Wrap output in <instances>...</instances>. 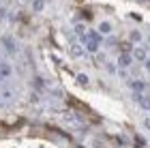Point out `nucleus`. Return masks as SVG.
Masks as SVG:
<instances>
[{"instance_id": "obj_1", "label": "nucleus", "mask_w": 150, "mask_h": 148, "mask_svg": "<svg viewBox=\"0 0 150 148\" xmlns=\"http://www.w3.org/2000/svg\"><path fill=\"white\" fill-rule=\"evenodd\" d=\"M135 101H139L144 110H150V95H135Z\"/></svg>"}, {"instance_id": "obj_2", "label": "nucleus", "mask_w": 150, "mask_h": 148, "mask_svg": "<svg viewBox=\"0 0 150 148\" xmlns=\"http://www.w3.org/2000/svg\"><path fill=\"white\" fill-rule=\"evenodd\" d=\"M2 43H4V47H6V52H9V54H15V52H17V50H15V41H13L11 37H4Z\"/></svg>"}, {"instance_id": "obj_3", "label": "nucleus", "mask_w": 150, "mask_h": 148, "mask_svg": "<svg viewBox=\"0 0 150 148\" xmlns=\"http://www.w3.org/2000/svg\"><path fill=\"white\" fill-rule=\"evenodd\" d=\"M146 86H148L146 82H139V79H137V82L131 84V88L135 90V95H142V92H146Z\"/></svg>"}, {"instance_id": "obj_4", "label": "nucleus", "mask_w": 150, "mask_h": 148, "mask_svg": "<svg viewBox=\"0 0 150 148\" xmlns=\"http://www.w3.org/2000/svg\"><path fill=\"white\" fill-rule=\"evenodd\" d=\"M131 56H129V54H120V58H118V64L122 67V69H125V67H129V64H131Z\"/></svg>"}, {"instance_id": "obj_5", "label": "nucleus", "mask_w": 150, "mask_h": 148, "mask_svg": "<svg viewBox=\"0 0 150 148\" xmlns=\"http://www.w3.org/2000/svg\"><path fill=\"white\" fill-rule=\"evenodd\" d=\"M133 58L146 60V50H144V47H135V50H133Z\"/></svg>"}, {"instance_id": "obj_6", "label": "nucleus", "mask_w": 150, "mask_h": 148, "mask_svg": "<svg viewBox=\"0 0 150 148\" xmlns=\"http://www.w3.org/2000/svg\"><path fill=\"white\" fill-rule=\"evenodd\" d=\"M11 75V67L9 64H0V77H9Z\"/></svg>"}, {"instance_id": "obj_7", "label": "nucleus", "mask_w": 150, "mask_h": 148, "mask_svg": "<svg viewBox=\"0 0 150 148\" xmlns=\"http://www.w3.org/2000/svg\"><path fill=\"white\" fill-rule=\"evenodd\" d=\"M99 30L103 32V35H107V32H112V24H110V22H103V24L99 26Z\"/></svg>"}, {"instance_id": "obj_8", "label": "nucleus", "mask_w": 150, "mask_h": 148, "mask_svg": "<svg viewBox=\"0 0 150 148\" xmlns=\"http://www.w3.org/2000/svg\"><path fill=\"white\" fill-rule=\"evenodd\" d=\"M75 79H77V84H79V86H88V75H84V73H79V75L75 77Z\"/></svg>"}, {"instance_id": "obj_9", "label": "nucleus", "mask_w": 150, "mask_h": 148, "mask_svg": "<svg viewBox=\"0 0 150 148\" xmlns=\"http://www.w3.org/2000/svg\"><path fill=\"white\" fill-rule=\"evenodd\" d=\"M131 41H135V43H139V41H142V32H137V30H133V32H131Z\"/></svg>"}, {"instance_id": "obj_10", "label": "nucleus", "mask_w": 150, "mask_h": 148, "mask_svg": "<svg viewBox=\"0 0 150 148\" xmlns=\"http://www.w3.org/2000/svg\"><path fill=\"white\" fill-rule=\"evenodd\" d=\"M99 50V43L97 41H88V52H97Z\"/></svg>"}, {"instance_id": "obj_11", "label": "nucleus", "mask_w": 150, "mask_h": 148, "mask_svg": "<svg viewBox=\"0 0 150 148\" xmlns=\"http://www.w3.org/2000/svg\"><path fill=\"white\" fill-rule=\"evenodd\" d=\"M71 54H73V56H81V54H84V52H81V47H79V45H73Z\"/></svg>"}, {"instance_id": "obj_12", "label": "nucleus", "mask_w": 150, "mask_h": 148, "mask_svg": "<svg viewBox=\"0 0 150 148\" xmlns=\"http://www.w3.org/2000/svg\"><path fill=\"white\" fill-rule=\"evenodd\" d=\"M43 6H45V0H37L35 2V11H41Z\"/></svg>"}, {"instance_id": "obj_13", "label": "nucleus", "mask_w": 150, "mask_h": 148, "mask_svg": "<svg viewBox=\"0 0 150 148\" xmlns=\"http://www.w3.org/2000/svg\"><path fill=\"white\" fill-rule=\"evenodd\" d=\"M129 17H133V19H135V22H142V17L137 15V13H131V15H129Z\"/></svg>"}, {"instance_id": "obj_14", "label": "nucleus", "mask_w": 150, "mask_h": 148, "mask_svg": "<svg viewBox=\"0 0 150 148\" xmlns=\"http://www.w3.org/2000/svg\"><path fill=\"white\" fill-rule=\"evenodd\" d=\"M146 71L150 73V60H146Z\"/></svg>"}, {"instance_id": "obj_15", "label": "nucleus", "mask_w": 150, "mask_h": 148, "mask_svg": "<svg viewBox=\"0 0 150 148\" xmlns=\"http://www.w3.org/2000/svg\"><path fill=\"white\" fill-rule=\"evenodd\" d=\"M146 129H150V118H146Z\"/></svg>"}, {"instance_id": "obj_16", "label": "nucleus", "mask_w": 150, "mask_h": 148, "mask_svg": "<svg viewBox=\"0 0 150 148\" xmlns=\"http://www.w3.org/2000/svg\"><path fill=\"white\" fill-rule=\"evenodd\" d=\"M148 45H150V35H148Z\"/></svg>"}, {"instance_id": "obj_17", "label": "nucleus", "mask_w": 150, "mask_h": 148, "mask_svg": "<svg viewBox=\"0 0 150 148\" xmlns=\"http://www.w3.org/2000/svg\"><path fill=\"white\" fill-rule=\"evenodd\" d=\"M77 148H84V146H77Z\"/></svg>"}, {"instance_id": "obj_18", "label": "nucleus", "mask_w": 150, "mask_h": 148, "mask_svg": "<svg viewBox=\"0 0 150 148\" xmlns=\"http://www.w3.org/2000/svg\"><path fill=\"white\" fill-rule=\"evenodd\" d=\"M0 79H2V77H0Z\"/></svg>"}]
</instances>
